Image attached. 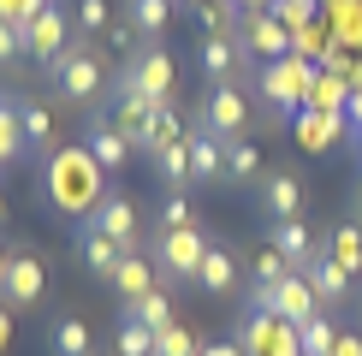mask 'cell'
I'll use <instances>...</instances> for the list:
<instances>
[{"mask_svg":"<svg viewBox=\"0 0 362 356\" xmlns=\"http://www.w3.org/2000/svg\"><path fill=\"white\" fill-rule=\"evenodd\" d=\"M42 184H48V202L66 220H89L107 202V172L95 167L89 148H54V155L42 160Z\"/></svg>","mask_w":362,"mask_h":356,"instance_id":"6da1fadb","label":"cell"},{"mask_svg":"<svg viewBox=\"0 0 362 356\" xmlns=\"http://www.w3.org/2000/svg\"><path fill=\"white\" fill-rule=\"evenodd\" d=\"M48 78H54V89H59L66 107H95L101 89H107V66H101V54L78 36V42H71V48L48 66Z\"/></svg>","mask_w":362,"mask_h":356,"instance_id":"7a4b0ae2","label":"cell"},{"mask_svg":"<svg viewBox=\"0 0 362 356\" xmlns=\"http://www.w3.org/2000/svg\"><path fill=\"white\" fill-rule=\"evenodd\" d=\"M255 89H262V101L274 113H291V107H309V89H315V71L303 54H285V59H267L262 78H255Z\"/></svg>","mask_w":362,"mask_h":356,"instance_id":"3957f363","label":"cell"},{"mask_svg":"<svg viewBox=\"0 0 362 356\" xmlns=\"http://www.w3.org/2000/svg\"><path fill=\"white\" fill-rule=\"evenodd\" d=\"M196 131H208V137L220 143H238L250 131V95L238 83H220L202 95V107H196Z\"/></svg>","mask_w":362,"mask_h":356,"instance_id":"277c9868","label":"cell"},{"mask_svg":"<svg viewBox=\"0 0 362 356\" xmlns=\"http://www.w3.org/2000/svg\"><path fill=\"white\" fill-rule=\"evenodd\" d=\"M250 303L262 309V315H279V321H291V326H303L321 315V297H315V285L303 273H291V279H279V285H255L250 291Z\"/></svg>","mask_w":362,"mask_h":356,"instance_id":"5b68a950","label":"cell"},{"mask_svg":"<svg viewBox=\"0 0 362 356\" xmlns=\"http://www.w3.org/2000/svg\"><path fill=\"white\" fill-rule=\"evenodd\" d=\"M71 30H78V24H71V0H54L48 12H36V18H30V24L18 30V36H24V54H30V59H42V66H54V59L66 54L71 42H78Z\"/></svg>","mask_w":362,"mask_h":356,"instance_id":"8992f818","label":"cell"},{"mask_svg":"<svg viewBox=\"0 0 362 356\" xmlns=\"http://www.w3.org/2000/svg\"><path fill=\"white\" fill-rule=\"evenodd\" d=\"M208 256V237L185 226V232H155V267L167 279H178V285H196V267H202Z\"/></svg>","mask_w":362,"mask_h":356,"instance_id":"52a82bcc","label":"cell"},{"mask_svg":"<svg viewBox=\"0 0 362 356\" xmlns=\"http://www.w3.org/2000/svg\"><path fill=\"white\" fill-rule=\"evenodd\" d=\"M238 48L267 66V59H285V54H291L297 36L274 18V12H244V18H238Z\"/></svg>","mask_w":362,"mask_h":356,"instance_id":"ba28073f","label":"cell"},{"mask_svg":"<svg viewBox=\"0 0 362 356\" xmlns=\"http://www.w3.org/2000/svg\"><path fill=\"white\" fill-rule=\"evenodd\" d=\"M196 66H202L208 89H220V83H238L250 71V54L238 48V36H202L196 42Z\"/></svg>","mask_w":362,"mask_h":356,"instance_id":"9c48e42d","label":"cell"},{"mask_svg":"<svg viewBox=\"0 0 362 356\" xmlns=\"http://www.w3.org/2000/svg\"><path fill=\"white\" fill-rule=\"evenodd\" d=\"M125 71L131 83L143 89L148 101H160V107H173V83H178V66H173V54H160V48H143L137 59H125Z\"/></svg>","mask_w":362,"mask_h":356,"instance_id":"30bf717a","label":"cell"},{"mask_svg":"<svg viewBox=\"0 0 362 356\" xmlns=\"http://www.w3.org/2000/svg\"><path fill=\"white\" fill-rule=\"evenodd\" d=\"M83 226H95L101 237H113V244H125V249H137V237H143V220H137V202H131L125 190H107V202H101L95 214L83 220Z\"/></svg>","mask_w":362,"mask_h":356,"instance_id":"8fae6325","label":"cell"},{"mask_svg":"<svg viewBox=\"0 0 362 356\" xmlns=\"http://www.w3.org/2000/svg\"><path fill=\"white\" fill-rule=\"evenodd\" d=\"M42 291H48V267L30 256V249H12L6 256V279H0V297H6L12 309H30Z\"/></svg>","mask_w":362,"mask_h":356,"instance_id":"7c38bea8","label":"cell"},{"mask_svg":"<svg viewBox=\"0 0 362 356\" xmlns=\"http://www.w3.org/2000/svg\"><path fill=\"white\" fill-rule=\"evenodd\" d=\"M303 202H309V184L291 167H279V172L262 178V208H267L274 226H279V220H303Z\"/></svg>","mask_w":362,"mask_h":356,"instance_id":"4fadbf2b","label":"cell"},{"mask_svg":"<svg viewBox=\"0 0 362 356\" xmlns=\"http://www.w3.org/2000/svg\"><path fill=\"white\" fill-rule=\"evenodd\" d=\"M12 113H18L24 155H42V160H48V155H54V113H48V101H36V95H18V101H12Z\"/></svg>","mask_w":362,"mask_h":356,"instance_id":"5bb4252c","label":"cell"},{"mask_svg":"<svg viewBox=\"0 0 362 356\" xmlns=\"http://www.w3.org/2000/svg\"><path fill=\"white\" fill-rule=\"evenodd\" d=\"M244 338H250L255 356H297V326L279 321V315H262V309L244 321Z\"/></svg>","mask_w":362,"mask_h":356,"instance_id":"9a60e30c","label":"cell"},{"mask_svg":"<svg viewBox=\"0 0 362 356\" xmlns=\"http://www.w3.org/2000/svg\"><path fill=\"white\" fill-rule=\"evenodd\" d=\"M83 148L95 155V167H101V172H119L131 155H137V143H131L119 125H107V119H89V131H83Z\"/></svg>","mask_w":362,"mask_h":356,"instance_id":"2e32d148","label":"cell"},{"mask_svg":"<svg viewBox=\"0 0 362 356\" xmlns=\"http://www.w3.org/2000/svg\"><path fill=\"white\" fill-rule=\"evenodd\" d=\"M267 249H279L285 261L303 273V267L315 261V256H327L321 244H315V232H309V220H279V226H267Z\"/></svg>","mask_w":362,"mask_h":356,"instance_id":"e0dca14e","label":"cell"},{"mask_svg":"<svg viewBox=\"0 0 362 356\" xmlns=\"http://www.w3.org/2000/svg\"><path fill=\"white\" fill-rule=\"evenodd\" d=\"M125 256H131V249H125V244H113V237H101L95 226H83V232H78V261H83V273H89V279H101V285L113 279V267L125 261Z\"/></svg>","mask_w":362,"mask_h":356,"instance_id":"ac0fdd59","label":"cell"},{"mask_svg":"<svg viewBox=\"0 0 362 356\" xmlns=\"http://www.w3.org/2000/svg\"><path fill=\"white\" fill-rule=\"evenodd\" d=\"M196 285H202V297H232L238 291V256L226 244H208L202 267H196Z\"/></svg>","mask_w":362,"mask_h":356,"instance_id":"d6986e66","label":"cell"},{"mask_svg":"<svg viewBox=\"0 0 362 356\" xmlns=\"http://www.w3.org/2000/svg\"><path fill=\"white\" fill-rule=\"evenodd\" d=\"M107 291H119V303H137V297H148V291H155V267H148V256H143V249H131V256L113 267Z\"/></svg>","mask_w":362,"mask_h":356,"instance_id":"ffe728a7","label":"cell"},{"mask_svg":"<svg viewBox=\"0 0 362 356\" xmlns=\"http://www.w3.org/2000/svg\"><path fill=\"white\" fill-rule=\"evenodd\" d=\"M303 279L315 285V297H321V309H327V303H344V297H351V273H344V267H339L333 256H315V261L303 267Z\"/></svg>","mask_w":362,"mask_h":356,"instance_id":"44dd1931","label":"cell"},{"mask_svg":"<svg viewBox=\"0 0 362 356\" xmlns=\"http://www.w3.org/2000/svg\"><path fill=\"white\" fill-rule=\"evenodd\" d=\"M148 160H155V172L167 178V190L173 196H185V184H190V137L185 143H160V148H148Z\"/></svg>","mask_w":362,"mask_h":356,"instance_id":"7402d4cb","label":"cell"},{"mask_svg":"<svg viewBox=\"0 0 362 356\" xmlns=\"http://www.w3.org/2000/svg\"><path fill=\"white\" fill-rule=\"evenodd\" d=\"M190 172L202 184H226V143L208 131H190Z\"/></svg>","mask_w":362,"mask_h":356,"instance_id":"603a6c76","label":"cell"},{"mask_svg":"<svg viewBox=\"0 0 362 356\" xmlns=\"http://www.w3.org/2000/svg\"><path fill=\"white\" fill-rule=\"evenodd\" d=\"M238 18H244L238 0H202L196 6V36H238Z\"/></svg>","mask_w":362,"mask_h":356,"instance_id":"cb8c5ba5","label":"cell"},{"mask_svg":"<svg viewBox=\"0 0 362 356\" xmlns=\"http://www.w3.org/2000/svg\"><path fill=\"white\" fill-rule=\"evenodd\" d=\"M173 6L178 0H125V24L137 30V36H160V30L173 24Z\"/></svg>","mask_w":362,"mask_h":356,"instance_id":"d4e9b609","label":"cell"},{"mask_svg":"<svg viewBox=\"0 0 362 356\" xmlns=\"http://www.w3.org/2000/svg\"><path fill=\"white\" fill-rule=\"evenodd\" d=\"M48 345H54V356H89V321L83 315H59L48 326Z\"/></svg>","mask_w":362,"mask_h":356,"instance_id":"484cf974","label":"cell"},{"mask_svg":"<svg viewBox=\"0 0 362 356\" xmlns=\"http://www.w3.org/2000/svg\"><path fill=\"white\" fill-rule=\"evenodd\" d=\"M327 256H333L351 279L362 273V226H356V220H339V226H333V249H327Z\"/></svg>","mask_w":362,"mask_h":356,"instance_id":"4316f807","label":"cell"},{"mask_svg":"<svg viewBox=\"0 0 362 356\" xmlns=\"http://www.w3.org/2000/svg\"><path fill=\"white\" fill-rule=\"evenodd\" d=\"M125 315L143 321L148 333H167V326H173V297L167 291H148V297H137V303H125Z\"/></svg>","mask_w":362,"mask_h":356,"instance_id":"83f0119b","label":"cell"},{"mask_svg":"<svg viewBox=\"0 0 362 356\" xmlns=\"http://www.w3.org/2000/svg\"><path fill=\"white\" fill-rule=\"evenodd\" d=\"M333 345H339V326L327 321V309H321L315 321L297 326V350H303V356H333Z\"/></svg>","mask_w":362,"mask_h":356,"instance_id":"f1b7e54d","label":"cell"},{"mask_svg":"<svg viewBox=\"0 0 362 356\" xmlns=\"http://www.w3.org/2000/svg\"><path fill=\"white\" fill-rule=\"evenodd\" d=\"M255 172H262V148H255V143H244V137H238V143H226V184H250Z\"/></svg>","mask_w":362,"mask_h":356,"instance_id":"f546056e","label":"cell"},{"mask_svg":"<svg viewBox=\"0 0 362 356\" xmlns=\"http://www.w3.org/2000/svg\"><path fill=\"white\" fill-rule=\"evenodd\" d=\"M155 338H160V333H148L143 321H131V315H119V333H113V350H119V356H155Z\"/></svg>","mask_w":362,"mask_h":356,"instance_id":"4dcf8cb0","label":"cell"},{"mask_svg":"<svg viewBox=\"0 0 362 356\" xmlns=\"http://www.w3.org/2000/svg\"><path fill=\"white\" fill-rule=\"evenodd\" d=\"M71 24H78V36H107V24H113V12H107V0H71Z\"/></svg>","mask_w":362,"mask_h":356,"instance_id":"1f68e13d","label":"cell"},{"mask_svg":"<svg viewBox=\"0 0 362 356\" xmlns=\"http://www.w3.org/2000/svg\"><path fill=\"white\" fill-rule=\"evenodd\" d=\"M274 18L297 36V30H309L315 18H321V0H274Z\"/></svg>","mask_w":362,"mask_h":356,"instance_id":"d6a6232c","label":"cell"},{"mask_svg":"<svg viewBox=\"0 0 362 356\" xmlns=\"http://www.w3.org/2000/svg\"><path fill=\"white\" fill-rule=\"evenodd\" d=\"M155 356H196V333H190V326H167V333H160L155 338Z\"/></svg>","mask_w":362,"mask_h":356,"instance_id":"836d02e7","label":"cell"},{"mask_svg":"<svg viewBox=\"0 0 362 356\" xmlns=\"http://www.w3.org/2000/svg\"><path fill=\"white\" fill-rule=\"evenodd\" d=\"M303 137H309L315 155H327V143L339 137V119H333V113H309V119H303Z\"/></svg>","mask_w":362,"mask_h":356,"instance_id":"e575fe53","label":"cell"},{"mask_svg":"<svg viewBox=\"0 0 362 356\" xmlns=\"http://www.w3.org/2000/svg\"><path fill=\"white\" fill-rule=\"evenodd\" d=\"M185 226H196L190 196H167V208H160V232H185Z\"/></svg>","mask_w":362,"mask_h":356,"instance_id":"d590c367","label":"cell"},{"mask_svg":"<svg viewBox=\"0 0 362 356\" xmlns=\"http://www.w3.org/2000/svg\"><path fill=\"white\" fill-rule=\"evenodd\" d=\"M291 273H297V267H291V261H285V256H279V249H267V256H262V261H255V285H279V279H291Z\"/></svg>","mask_w":362,"mask_h":356,"instance_id":"8d00e7d4","label":"cell"},{"mask_svg":"<svg viewBox=\"0 0 362 356\" xmlns=\"http://www.w3.org/2000/svg\"><path fill=\"white\" fill-rule=\"evenodd\" d=\"M18 59H24V36L12 24H0V66H18Z\"/></svg>","mask_w":362,"mask_h":356,"instance_id":"74e56055","label":"cell"},{"mask_svg":"<svg viewBox=\"0 0 362 356\" xmlns=\"http://www.w3.org/2000/svg\"><path fill=\"white\" fill-rule=\"evenodd\" d=\"M107 42H113L119 54H131V42H137V30H131V24H107ZM131 59H137V54H131Z\"/></svg>","mask_w":362,"mask_h":356,"instance_id":"f35d334b","label":"cell"},{"mask_svg":"<svg viewBox=\"0 0 362 356\" xmlns=\"http://www.w3.org/2000/svg\"><path fill=\"white\" fill-rule=\"evenodd\" d=\"M0 24H12V30H24V0H0Z\"/></svg>","mask_w":362,"mask_h":356,"instance_id":"ab89813d","label":"cell"},{"mask_svg":"<svg viewBox=\"0 0 362 356\" xmlns=\"http://www.w3.org/2000/svg\"><path fill=\"white\" fill-rule=\"evenodd\" d=\"M12 350V303H0V356Z\"/></svg>","mask_w":362,"mask_h":356,"instance_id":"60d3db41","label":"cell"},{"mask_svg":"<svg viewBox=\"0 0 362 356\" xmlns=\"http://www.w3.org/2000/svg\"><path fill=\"white\" fill-rule=\"evenodd\" d=\"M333 356H362V338H356V333H339V345H333Z\"/></svg>","mask_w":362,"mask_h":356,"instance_id":"b9f144b4","label":"cell"},{"mask_svg":"<svg viewBox=\"0 0 362 356\" xmlns=\"http://www.w3.org/2000/svg\"><path fill=\"white\" fill-rule=\"evenodd\" d=\"M196 356H238V345H202Z\"/></svg>","mask_w":362,"mask_h":356,"instance_id":"7bdbcfd3","label":"cell"},{"mask_svg":"<svg viewBox=\"0 0 362 356\" xmlns=\"http://www.w3.org/2000/svg\"><path fill=\"white\" fill-rule=\"evenodd\" d=\"M351 113H356V125H362V95H351Z\"/></svg>","mask_w":362,"mask_h":356,"instance_id":"ee69618b","label":"cell"},{"mask_svg":"<svg viewBox=\"0 0 362 356\" xmlns=\"http://www.w3.org/2000/svg\"><path fill=\"white\" fill-rule=\"evenodd\" d=\"M0 279H6V249H0Z\"/></svg>","mask_w":362,"mask_h":356,"instance_id":"f6af8a7d","label":"cell"},{"mask_svg":"<svg viewBox=\"0 0 362 356\" xmlns=\"http://www.w3.org/2000/svg\"><path fill=\"white\" fill-rule=\"evenodd\" d=\"M356 226H362V196H356Z\"/></svg>","mask_w":362,"mask_h":356,"instance_id":"bcb514c9","label":"cell"}]
</instances>
